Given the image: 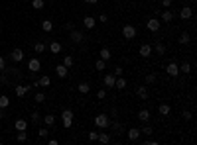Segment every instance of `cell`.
I'll list each match as a JSON object with an SVG mask.
<instances>
[{
	"mask_svg": "<svg viewBox=\"0 0 197 145\" xmlns=\"http://www.w3.org/2000/svg\"><path fill=\"white\" fill-rule=\"evenodd\" d=\"M85 2H89V4H97L99 0H85Z\"/></svg>",
	"mask_w": 197,
	"mask_h": 145,
	"instance_id": "cell-50",
	"label": "cell"
},
{
	"mask_svg": "<svg viewBox=\"0 0 197 145\" xmlns=\"http://www.w3.org/2000/svg\"><path fill=\"white\" fill-rule=\"evenodd\" d=\"M99 20H101V22H105V24L109 22V20H106V14H101V18H99Z\"/></svg>",
	"mask_w": 197,
	"mask_h": 145,
	"instance_id": "cell-49",
	"label": "cell"
},
{
	"mask_svg": "<svg viewBox=\"0 0 197 145\" xmlns=\"http://www.w3.org/2000/svg\"><path fill=\"white\" fill-rule=\"evenodd\" d=\"M16 139H18V141H26V139H28V133H26V130H24V131H18Z\"/></svg>",
	"mask_w": 197,
	"mask_h": 145,
	"instance_id": "cell-38",
	"label": "cell"
},
{
	"mask_svg": "<svg viewBox=\"0 0 197 145\" xmlns=\"http://www.w3.org/2000/svg\"><path fill=\"white\" fill-rule=\"evenodd\" d=\"M156 73H150V75H146V84H152V83H156Z\"/></svg>",
	"mask_w": 197,
	"mask_h": 145,
	"instance_id": "cell-35",
	"label": "cell"
},
{
	"mask_svg": "<svg viewBox=\"0 0 197 145\" xmlns=\"http://www.w3.org/2000/svg\"><path fill=\"white\" fill-rule=\"evenodd\" d=\"M97 139H99L101 143H109V141H110V135H109V133H99Z\"/></svg>",
	"mask_w": 197,
	"mask_h": 145,
	"instance_id": "cell-30",
	"label": "cell"
},
{
	"mask_svg": "<svg viewBox=\"0 0 197 145\" xmlns=\"http://www.w3.org/2000/svg\"><path fill=\"white\" fill-rule=\"evenodd\" d=\"M34 49H36V53H44V51H45V45H44V43H36Z\"/></svg>",
	"mask_w": 197,
	"mask_h": 145,
	"instance_id": "cell-39",
	"label": "cell"
},
{
	"mask_svg": "<svg viewBox=\"0 0 197 145\" xmlns=\"http://www.w3.org/2000/svg\"><path fill=\"white\" fill-rule=\"evenodd\" d=\"M36 84H38V87H44V88H47V87H49V84H51V79L47 77V75H44V77H41V79H40V80H38V83H36Z\"/></svg>",
	"mask_w": 197,
	"mask_h": 145,
	"instance_id": "cell-14",
	"label": "cell"
},
{
	"mask_svg": "<svg viewBox=\"0 0 197 145\" xmlns=\"http://www.w3.org/2000/svg\"><path fill=\"white\" fill-rule=\"evenodd\" d=\"M138 137H140V130H138V127H132V130H128V139H130V141H136Z\"/></svg>",
	"mask_w": 197,
	"mask_h": 145,
	"instance_id": "cell-17",
	"label": "cell"
},
{
	"mask_svg": "<svg viewBox=\"0 0 197 145\" xmlns=\"http://www.w3.org/2000/svg\"><path fill=\"white\" fill-rule=\"evenodd\" d=\"M97 137H99V133H97V131H91V133H89V139H91V141H95Z\"/></svg>",
	"mask_w": 197,
	"mask_h": 145,
	"instance_id": "cell-45",
	"label": "cell"
},
{
	"mask_svg": "<svg viewBox=\"0 0 197 145\" xmlns=\"http://www.w3.org/2000/svg\"><path fill=\"white\" fill-rule=\"evenodd\" d=\"M114 2H116V0H114Z\"/></svg>",
	"mask_w": 197,
	"mask_h": 145,
	"instance_id": "cell-54",
	"label": "cell"
},
{
	"mask_svg": "<svg viewBox=\"0 0 197 145\" xmlns=\"http://www.w3.org/2000/svg\"><path fill=\"white\" fill-rule=\"evenodd\" d=\"M160 26H162V22H160V20H156V18H150L146 22V28L150 30V31H154V34H156V31H160Z\"/></svg>",
	"mask_w": 197,
	"mask_h": 145,
	"instance_id": "cell-4",
	"label": "cell"
},
{
	"mask_svg": "<svg viewBox=\"0 0 197 145\" xmlns=\"http://www.w3.org/2000/svg\"><path fill=\"white\" fill-rule=\"evenodd\" d=\"M162 20H164V22H172V20H173V14H172V10H166V12H162Z\"/></svg>",
	"mask_w": 197,
	"mask_h": 145,
	"instance_id": "cell-22",
	"label": "cell"
},
{
	"mask_svg": "<svg viewBox=\"0 0 197 145\" xmlns=\"http://www.w3.org/2000/svg\"><path fill=\"white\" fill-rule=\"evenodd\" d=\"M44 122H45V126H53V123H55V116H53V114H45Z\"/></svg>",
	"mask_w": 197,
	"mask_h": 145,
	"instance_id": "cell-24",
	"label": "cell"
},
{
	"mask_svg": "<svg viewBox=\"0 0 197 145\" xmlns=\"http://www.w3.org/2000/svg\"><path fill=\"white\" fill-rule=\"evenodd\" d=\"M136 34L138 31H136V28L132 24H126L124 28H122V37H124V39H134Z\"/></svg>",
	"mask_w": 197,
	"mask_h": 145,
	"instance_id": "cell-1",
	"label": "cell"
},
{
	"mask_svg": "<svg viewBox=\"0 0 197 145\" xmlns=\"http://www.w3.org/2000/svg\"><path fill=\"white\" fill-rule=\"evenodd\" d=\"M69 37H71L73 43H81V41H83V34L77 31V30H71V35H69Z\"/></svg>",
	"mask_w": 197,
	"mask_h": 145,
	"instance_id": "cell-8",
	"label": "cell"
},
{
	"mask_svg": "<svg viewBox=\"0 0 197 145\" xmlns=\"http://www.w3.org/2000/svg\"><path fill=\"white\" fill-rule=\"evenodd\" d=\"M38 135H40L41 139H45L47 135H49V130H47V127H40V131H38Z\"/></svg>",
	"mask_w": 197,
	"mask_h": 145,
	"instance_id": "cell-36",
	"label": "cell"
},
{
	"mask_svg": "<svg viewBox=\"0 0 197 145\" xmlns=\"http://www.w3.org/2000/svg\"><path fill=\"white\" fill-rule=\"evenodd\" d=\"M32 8L41 10V8H44V0H32Z\"/></svg>",
	"mask_w": 197,
	"mask_h": 145,
	"instance_id": "cell-31",
	"label": "cell"
},
{
	"mask_svg": "<svg viewBox=\"0 0 197 145\" xmlns=\"http://www.w3.org/2000/svg\"><path fill=\"white\" fill-rule=\"evenodd\" d=\"M138 120H140V122H148V120H150V112H148V110H140V112H138Z\"/></svg>",
	"mask_w": 197,
	"mask_h": 145,
	"instance_id": "cell-21",
	"label": "cell"
},
{
	"mask_svg": "<svg viewBox=\"0 0 197 145\" xmlns=\"http://www.w3.org/2000/svg\"><path fill=\"white\" fill-rule=\"evenodd\" d=\"M49 51L51 53H59L61 51V43H59V41H53V43L49 45Z\"/></svg>",
	"mask_w": 197,
	"mask_h": 145,
	"instance_id": "cell-25",
	"label": "cell"
},
{
	"mask_svg": "<svg viewBox=\"0 0 197 145\" xmlns=\"http://www.w3.org/2000/svg\"><path fill=\"white\" fill-rule=\"evenodd\" d=\"M83 24H85V28H89V30H93L95 26H97V20L93 18V16H85V20H83Z\"/></svg>",
	"mask_w": 197,
	"mask_h": 145,
	"instance_id": "cell-10",
	"label": "cell"
},
{
	"mask_svg": "<svg viewBox=\"0 0 197 145\" xmlns=\"http://www.w3.org/2000/svg\"><path fill=\"white\" fill-rule=\"evenodd\" d=\"M12 59H14L16 63L22 61V59H24V51H22V49H18V47H16V49H12Z\"/></svg>",
	"mask_w": 197,
	"mask_h": 145,
	"instance_id": "cell-15",
	"label": "cell"
},
{
	"mask_svg": "<svg viewBox=\"0 0 197 145\" xmlns=\"http://www.w3.org/2000/svg\"><path fill=\"white\" fill-rule=\"evenodd\" d=\"M40 67H41V63L38 61V59H32V61L28 63V69H30L32 73H38V71H40Z\"/></svg>",
	"mask_w": 197,
	"mask_h": 145,
	"instance_id": "cell-11",
	"label": "cell"
},
{
	"mask_svg": "<svg viewBox=\"0 0 197 145\" xmlns=\"http://www.w3.org/2000/svg\"><path fill=\"white\" fill-rule=\"evenodd\" d=\"M156 53H158V55H164V53H166V45H164V43H156Z\"/></svg>",
	"mask_w": 197,
	"mask_h": 145,
	"instance_id": "cell-37",
	"label": "cell"
},
{
	"mask_svg": "<svg viewBox=\"0 0 197 145\" xmlns=\"http://www.w3.org/2000/svg\"><path fill=\"white\" fill-rule=\"evenodd\" d=\"M61 118H63V126L71 127V123H73V112L71 110H63L61 112Z\"/></svg>",
	"mask_w": 197,
	"mask_h": 145,
	"instance_id": "cell-3",
	"label": "cell"
},
{
	"mask_svg": "<svg viewBox=\"0 0 197 145\" xmlns=\"http://www.w3.org/2000/svg\"><path fill=\"white\" fill-rule=\"evenodd\" d=\"M67 71H69V69L65 65H57V69H55V73H57V77H59V79H65L67 77Z\"/></svg>",
	"mask_w": 197,
	"mask_h": 145,
	"instance_id": "cell-16",
	"label": "cell"
},
{
	"mask_svg": "<svg viewBox=\"0 0 197 145\" xmlns=\"http://www.w3.org/2000/svg\"><path fill=\"white\" fill-rule=\"evenodd\" d=\"M14 127H16V131H24V130H28V122L26 120H16Z\"/></svg>",
	"mask_w": 197,
	"mask_h": 145,
	"instance_id": "cell-12",
	"label": "cell"
},
{
	"mask_svg": "<svg viewBox=\"0 0 197 145\" xmlns=\"http://www.w3.org/2000/svg\"><path fill=\"white\" fill-rule=\"evenodd\" d=\"M162 6H166V8H169V6H172V0H162Z\"/></svg>",
	"mask_w": 197,
	"mask_h": 145,
	"instance_id": "cell-47",
	"label": "cell"
},
{
	"mask_svg": "<svg viewBox=\"0 0 197 145\" xmlns=\"http://www.w3.org/2000/svg\"><path fill=\"white\" fill-rule=\"evenodd\" d=\"M34 100L38 102V104H44V102H45V96H44V94L40 92V94H36V98H34Z\"/></svg>",
	"mask_w": 197,
	"mask_h": 145,
	"instance_id": "cell-40",
	"label": "cell"
},
{
	"mask_svg": "<svg viewBox=\"0 0 197 145\" xmlns=\"http://www.w3.org/2000/svg\"><path fill=\"white\" fill-rule=\"evenodd\" d=\"M2 118H4V114H2V108H0V120H2Z\"/></svg>",
	"mask_w": 197,
	"mask_h": 145,
	"instance_id": "cell-51",
	"label": "cell"
},
{
	"mask_svg": "<svg viewBox=\"0 0 197 145\" xmlns=\"http://www.w3.org/2000/svg\"><path fill=\"white\" fill-rule=\"evenodd\" d=\"M101 59H103V61H109V59H110V51L106 49V47L101 49Z\"/></svg>",
	"mask_w": 197,
	"mask_h": 145,
	"instance_id": "cell-27",
	"label": "cell"
},
{
	"mask_svg": "<svg viewBox=\"0 0 197 145\" xmlns=\"http://www.w3.org/2000/svg\"><path fill=\"white\" fill-rule=\"evenodd\" d=\"M191 16H193V10H191V6H187V4H185V6L182 8V12H179V18L185 22V20H189Z\"/></svg>",
	"mask_w": 197,
	"mask_h": 145,
	"instance_id": "cell-5",
	"label": "cell"
},
{
	"mask_svg": "<svg viewBox=\"0 0 197 145\" xmlns=\"http://www.w3.org/2000/svg\"><path fill=\"white\" fill-rule=\"evenodd\" d=\"M189 41H191L189 34H182V35H179V43H182V45H187Z\"/></svg>",
	"mask_w": 197,
	"mask_h": 145,
	"instance_id": "cell-26",
	"label": "cell"
},
{
	"mask_svg": "<svg viewBox=\"0 0 197 145\" xmlns=\"http://www.w3.org/2000/svg\"><path fill=\"white\" fill-rule=\"evenodd\" d=\"M114 80H116L114 75H105V84H106V88H114Z\"/></svg>",
	"mask_w": 197,
	"mask_h": 145,
	"instance_id": "cell-13",
	"label": "cell"
},
{
	"mask_svg": "<svg viewBox=\"0 0 197 145\" xmlns=\"http://www.w3.org/2000/svg\"><path fill=\"white\" fill-rule=\"evenodd\" d=\"M138 53H140V57H144V59L150 57V55H152V45H150V43H144V45L140 47V51H138Z\"/></svg>",
	"mask_w": 197,
	"mask_h": 145,
	"instance_id": "cell-7",
	"label": "cell"
},
{
	"mask_svg": "<svg viewBox=\"0 0 197 145\" xmlns=\"http://www.w3.org/2000/svg\"><path fill=\"white\" fill-rule=\"evenodd\" d=\"M166 73L169 75V77H178V73H179V65H178V63H169V65L166 67Z\"/></svg>",
	"mask_w": 197,
	"mask_h": 145,
	"instance_id": "cell-6",
	"label": "cell"
},
{
	"mask_svg": "<svg viewBox=\"0 0 197 145\" xmlns=\"http://www.w3.org/2000/svg\"><path fill=\"white\" fill-rule=\"evenodd\" d=\"M95 126H97V127H109V126H110L109 116H106V114H99V116H95Z\"/></svg>",
	"mask_w": 197,
	"mask_h": 145,
	"instance_id": "cell-2",
	"label": "cell"
},
{
	"mask_svg": "<svg viewBox=\"0 0 197 145\" xmlns=\"http://www.w3.org/2000/svg\"><path fill=\"white\" fill-rule=\"evenodd\" d=\"M105 96H106V90H99V92H97V98L99 100H105Z\"/></svg>",
	"mask_w": 197,
	"mask_h": 145,
	"instance_id": "cell-42",
	"label": "cell"
},
{
	"mask_svg": "<svg viewBox=\"0 0 197 145\" xmlns=\"http://www.w3.org/2000/svg\"><path fill=\"white\" fill-rule=\"evenodd\" d=\"M6 106H10V98L8 96H0V108H6Z\"/></svg>",
	"mask_w": 197,
	"mask_h": 145,
	"instance_id": "cell-32",
	"label": "cell"
},
{
	"mask_svg": "<svg viewBox=\"0 0 197 145\" xmlns=\"http://www.w3.org/2000/svg\"><path fill=\"white\" fill-rule=\"evenodd\" d=\"M73 63H75V59H73L71 55H67L65 59H63V65H65L67 69H69V67H73Z\"/></svg>",
	"mask_w": 197,
	"mask_h": 145,
	"instance_id": "cell-29",
	"label": "cell"
},
{
	"mask_svg": "<svg viewBox=\"0 0 197 145\" xmlns=\"http://www.w3.org/2000/svg\"><path fill=\"white\" fill-rule=\"evenodd\" d=\"M32 120H34L36 123H38V122H40V114H38V112H34V114H32Z\"/></svg>",
	"mask_w": 197,
	"mask_h": 145,
	"instance_id": "cell-46",
	"label": "cell"
},
{
	"mask_svg": "<svg viewBox=\"0 0 197 145\" xmlns=\"http://www.w3.org/2000/svg\"><path fill=\"white\" fill-rule=\"evenodd\" d=\"M191 118H193V114H191V112H187V110H185V112H183V120H191Z\"/></svg>",
	"mask_w": 197,
	"mask_h": 145,
	"instance_id": "cell-44",
	"label": "cell"
},
{
	"mask_svg": "<svg viewBox=\"0 0 197 145\" xmlns=\"http://www.w3.org/2000/svg\"><path fill=\"white\" fill-rule=\"evenodd\" d=\"M77 90H79L81 94H87L89 90H91V84H89V83H79V84H77Z\"/></svg>",
	"mask_w": 197,
	"mask_h": 145,
	"instance_id": "cell-18",
	"label": "cell"
},
{
	"mask_svg": "<svg viewBox=\"0 0 197 145\" xmlns=\"http://www.w3.org/2000/svg\"><path fill=\"white\" fill-rule=\"evenodd\" d=\"M183 2H185V4H187V2H189V0H183Z\"/></svg>",
	"mask_w": 197,
	"mask_h": 145,
	"instance_id": "cell-53",
	"label": "cell"
},
{
	"mask_svg": "<svg viewBox=\"0 0 197 145\" xmlns=\"http://www.w3.org/2000/svg\"><path fill=\"white\" fill-rule=\"evenodd\" d=\"M136 94H138V98L146 100V98H148V88H146V87H138V88H136Z\"/></svg>",
	"mask_w": 197,
	"mask_h": 145,
	"instance_id": "cell-20",
	"label": "cell"
},
{
	"mask_svg": "<svg viewBox=\"0 0 197 145\" xmlns=\"http://www.w3.org/2000/svg\"><path fill=\"white\" fill-rule=\"evenodd\" d=\"M114 88H118V90L126 88V80H124V77H116V80H114Z\"/></svg>",
	"mask_w": 197,
	"mask_h": 145,
	"instance_id": "cell-19",
	"label": "cell"
},
{
	"mask_svg": "<svg viewBox=\"0 0 197 145\" xmlns=\"http://www.w3.org/2000/svg\"><path fill=\"white\" fill-rule=\"evenodd\" d=\"M140 133H146V135H152V133H154V130H152L150 126H146L144 130H140Z\"/></svg>",
	"mask_w": 197,
	"mask_h": 145,
	"instance_id": "cell-41",
	"label": "cell"
},
{
	"mask_svg": "<svg viewBox=\"0 0 197 145\" xmlns=\"http://www.w3.org/2000/svg\"><path fill=\"white\" fill-rule=\"evenodd\" d=\"M30 88H32V84H18L16 87V96H24Z\"/></svg>",
	"mask_w": 197,
	"mask_h": 145,
	"instance_id": "cell-9",
	"label": "cell"
},
{
	"mask_svg": "<svg viewBox=\"0 0 197 145\" xmlns=\"http://www.w3.org/2000/svg\"><path fill=\"white\" fill-rule=\"evenodd\" d=\"M144 143H146V145H156V139H146Z\"/></svg>",
	"mask_w": 197,
	"mask_h": 145,
	"instance_id": "cell-48",
	"label": "cell"
},
{
	"mask_svg": "<svg viewBox=\"0 0 197 145\" xmlns=\"http://www.w3.org/2000/svg\"><path fill=\"white\" fill-rule=\"evenodd\" d=\"M105 67H106V61H103V59H99V61L95 63V69H97V71H103Z\"/></svg>",
	"mask_w": 197,
	"mask_h": 145,
	"instance_id": "cell-34",
	"label": "cell"
},
{
	"mask_svg": "<svg viewBox=\"0 0 197 145\" xmlns=\"http://www.w3.org/2000/svg\"><path fill=\"white\" fill-rule=\"evenodd\" d=\"M113 75H114V77H122V69L120 67H114V73Z\"/></svg>",
	"mask_w": 197,
	"mask_h": 145,
	"instance_id": "cell-43",
	"label": "cell"
},
{
	"mask_svg": "<svg viewBox=\"0 0 197 145\" xmlns=\"http://www.w3.org/2000/svg\"><path fill=\"white\" fill-rule=\"evenodd\" d=\"M160 114H162V116H169V112H172V108H169V106L168 104H160Z\"/></svg>",
	"mask_w": 197,
	"mask_h": 145,
	"instance_id": "cell-23",
	"label": "cell"
},
{
	"mask_svg": "<svg viewBox=\"0 0 197 145\" xmlns=\"http://www.w3.org/2000/svg\"><path fill=\"white\" fill-rule=\"evenodd\" d=\"M179 71L185 73V75H189L191 73V65H189V63H183V65H179Z\"/></svg>",
	"mask_w": 197,
	"mask_h": 145,
	"instance_id": "cell-33",
	"label": "cell"
},
{
	"mask_svg": "<svg viewBox=\"0 0 197 145\" xmlns=\"http://www.w3.org/2000/svg\"><path fill=\"white\" fill-rule=\"evenodd\" d=\"M2 63H4V61H2V57H0V69H2Z\"/></svg>",
	"mask_w": 197,
	"mask_h": 145,
	"instance_id": "cell-52",
	"label": "cell"
},
{
	"mask_svg": "<svg viewBox=\"0 0 197 145\" xmlns=\"http://www.w3.org/2000/svg\"><path fill=\"white\" fill-rule=\"evenodd\" d=\"M41 28H44V31H51L53 30V24L49 22V20H44V22H41Z\"/></svg>",
	"mask_w": 197,
	"mask_h": 145,
	"instance_id": "cell-28",
	"label": "cell"
}]
</instances>
